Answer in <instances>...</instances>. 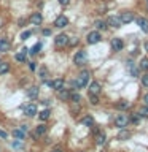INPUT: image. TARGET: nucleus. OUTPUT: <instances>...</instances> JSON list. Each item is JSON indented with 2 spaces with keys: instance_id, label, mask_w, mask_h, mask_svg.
Listing matches in <instances>:
<instances>
[{
  "instance_id": "nucleus-1",
  "label": "nucleus",
  "mask_w": 148,
  "mask_h": 152,
  "mask_svg": "<svg viewBox=\"0 0 148 152\" xmlns=\"http://www.w3.org/2000/svg\"><path fill=\"white\" fill-rule=\"evenodd\" d=\"M88 81H89V71H83V73H80L78 76H76V79H75V87H78V89H83L86 84H88Z\"/></svg>"
},
{
  "instance_id": "nucleus-2",
  "label": "nucleus",
  "mask_w": 148,
  "mask_h": 152,
  "mask_svg": "<svg viewBox=\"0 0 148 152\" xmlns=\"http://www.w3.org/2000/svg\"><path fill=\"white\" fill-rule=\"evenodd\" d=\"M86 60H88V54H86V51H78L73 57V64L75 65H84Z\"/></svg>"
},
{
  "instance_id": "nucleus-3",
  "label": "nucleus",
  "mask_w": 148,
  "mask_h": 152,
  "mask_svg": "<svg viewBox=\"0 0 148 152\" xmlns=\"http://www.w3.org/2000/svg\"><path fill=\"white\" fill-rule=\"evenodd\" d=\"M127 124H129V117L126 116V114H119V116L115 117V125L119 127V128L127 127Z\"/></svg>"
},
{
  "instance_id": "nucleus-4",
  "label": "nucleus",
  "mask_w": 148,
  "mask_h": 152,
  "mask_svg": "<svg viewBox=\"0 0 148 152\" xmlns=\"http://www.w3.org/2000/svg\"><path fill=\"white\" fill-rule=\"evenodd\" d=\"M100 40H102V37H100L99 32H89L88 37H86V41H88L89 45H97Z\"/></svg>"
},
{
  "instance_id": "nucleus-5",
  "label": "nucleus",
  "mask_w": 148,
  "mask_h": 152,
  "mask_svg": "<svg viewBox=\"0 0 148 152\" xmlns=\"http://www.w3.org/2000/svg\"><path fill=\"white\" fill-rule=\"evenodd\" d=\"M56 46L57 48H64V46H67L69 45V37L65 35V33H59V35L56 37Z\"/></svg>"
},
{
  "instance_id": "nucleus-6",
  "label": "nucleus",
  "mask_w": 148,
  "mask_h": 152,
  "mask_svg": "<svg viewBox=\"0 0 148 152\" xmlns=\"http://www.w3.org/2000/svg\"><path fill=\"white\" fill-rule=\"evenodd\" d=\"M54 26H56L57 28H64L65 26H69V19H67L64 14H61V16H57V18H56Z\"/></svg>"
},
{
  "instance_id": "nucleus-7",
  "label": "nucleus",
  "mask_w": 148,
  "mask_h": 152,
  "mask_svg": "<svg viewBox=\"0 0 148 152\" xmlns=\"http://www.w3.org/2000/svg\"><path fill=\"white\" fill-rule=\"evenodd\" d=\"M88 90H89V95H99L102 89H100V84L97 83V81H94V83L89 84V89Z\"/></svg>"
},
{
  "instance_id": "nucleus-8",
  "label": "nucleus",
  "mask_w": 148,
  "mask_h": 152,
  "mask_svg": "<svg viewBox=\"0 0 148 152\" xmlns=\"http://www.w3.org/2000/svg\"><path fill=\"white\" fill-rule=\"evenodd\" d=\"M107 24H108V26H112V27H115V28H118V27L123 26L121 19L116 18V16H110V18L107 19Z\"/></svg>"
},
{
  "instance_id": "nucleus-9",
  "label": "nucleus",
  "mask_w": 148,
  "mask_h": 152,
  "mask_svg": "<svg viewBox=\"0 0 148 152\" xmlns=\"http://www.w3.org/2000/svg\"><path fill=\"white\" fill-rule=\"evenodd\" d=\"M29 21H30V24H33V26H40L41 21H43V18H41L40 13H32L30 18H29Z\"/></svg>"
},
{
  "instance_id": "nucleus-10",
  "label": "nucleus",
  "mask_w": 148,
  "mask_h": 152,
  "mask_svg": "<svg viewBox=\"0 0 148 152\" xmlns=\"http://www.w3.org/2000/svg\"><path fill=\"white\" fill-rule=\"evenodd\" d=\"M112 48H113V51H121L124 48V43H123L121 38H113L112 40Z\"/></svg>"
},
{
  "instance_id": "nucleus-11",
  "label": "nucleus",
  "mask_w": 148,
  "mask_h": 152,
  "mask_svg": "<svg viewBox=\"0 0 148 152\" xmlns=\"http://www.w3.org/2000/svg\"><path fill=\"white\" fill-rule=\"evenodd\" d=\"M24 114L29 116V117H33L37 114V106L35 104H27V106L24 108Z\"/></svg>"
},
{
  "instance_id": "nucleus-12",
  "label": "nucleus",
  "mask_w": 148,
  "mask_h": 152,
  "mask_svg": "<svg viewBox=\"0 0 148 152\" xmlns=\"http://www.w3.org/2000/svg\"><path fill=\"white\" fill-rule=\"evenodd\" d=\"M57 97H59V100H62V102H67V100H70V92L62 87L61 90H57Z\"/></svg>"
},
{
  "instance_id": "nucleus-13",
  "label": "nucleus",
  "mask_w": 148,
  "mask_h": 152,
  "mask_svg": "<svg viewBox=\"0 0 148 152\" xmlns=\"http://www.w3.org/2000/svg\"><path fill=\"white\" fill-rule=\"evenodd\" d=\"M119 19H121V22H123V24H129V22H132V21H134V14H132V13H129V11H126V13H123L121 16H119Z\"/></svg>"
},
{
  "instance_id": "nucleus-14",
  "label": "nucleus",
  "mask_w": 148,
  "mask_h": 152,
  "mask_svg": "<svg viewBox=\"0 0 148 152\" xmlns=\"http://www.w3.org/2000/svg\"><path fill=\"white\" fill-rule=\"evenodd\" d=\"M127 68H129V73H131V76L137 78V76H138V71H140V68H138V66H135V65L132 64V62H127Z\"/></svg>"
},
{
  "instance_id": "nucleus-15",
  "label": "nucleus",
  "mask_w": 148,
  "mask_h": 152,
  "mask_svg": "<svg viewBox=\"0 0 148 152\" xmlns=\"http://www.w3.org/2000/svg\"><path fill=\"white\" fill-rule=\"evenodd\" d=\"M27 51H29L27 48H22V49L19 51L16 56H14V57H16V60H18V62H26V56H27Z\"/></svg>"
},
{
  "instance_id": "nucleus-16",
  "label": "nucleus",
  "mask_w": 148,
  "mask_h": 152,
  "mask_svg": "<svg viewBox=\"0 0 148 152\" xmlns=\"http://www.w3.org/2000/svg\"><path fill=\"white\" fill-rule=\"evenodd\" d=\"M50 86L54 90H61L62 87H64V79H54V81H51Z\"/></svg>"
},
{
  "instance_id": "nucleus-17",
  "label": "nucleus",
  "mask_w": 148,
  "mask_h": 152,
  "mask_svg": "<svg viewBox=\"0 0 148 152\" xmlns=\"http://www.w3.org/2000/svg\"><path fill=\"white\" fill-rule=\"evenodd\" d=\"M137 24H138V27H140L143 32L148 33V21H147L145 18H138V19H137Z\"/></svg>"
},
{
  "instance_id": "nucleus-18",
  "label": "nucleus",
  "mask_w": 148,
  "mask_h": 152,
  "mask_svg": "<svg viewBox=\"0 0 148 152\" xmlns=\"http://www.w3.org/2000/svg\"><path fill=\"white\" fill-rule=\"evenodd\" d=\"M105 141H107V136H105V133L99 132L97 135H95V142H97L99 146H102V144H105Z\"/></svg>"
},
{
  "instance_id": "nucleus-19",
  "label": "nucleus",
  "mask_w": 148,
  "mask_h": 152,
  "mask_svg": "<svg viewBox=\"0 0 148 152\" xmlns=\"http://www.w3.org/2000/svg\"><path fill=\"white\" fill-rule=\"evenodd\" d=\"M129 136H131V132L124 130V128H121V132L118 133V140H119V141H126Z\"/></svg>"
},
{
  "instance_id": "nucleus-20",
  "label": "nucleus",
  "mask_w": 148,
  "mask_h": 152,
  "mask_svg": "<svg viewBox=\"0 0 148 152\" xmlns=\"http://www.w3.org/2000/svg\"><path fill=\"white\" fill-rule=\"evenodd\" d=\"M8 49H10V41L7 40V38H2V40H0V51L7 52Z\"/></svg>"
},
{
  "instance_id": "nucleus-21",
  "label": "nucleus",
  "mask_w": 148,
  "mask_h": 152,
  "mask_svg": "<svg viewBox=\"0 0 148 152\" xmlns=\"http://www.w3.org/2000/svg\"><path fill=\"white\" fill-rule=\"evenodd\" d=\"M50 109H43V111L41 113H38V117H40V121H43V122H45V121H48V119H50Z\"/></svg>"
},
{
  "instance_id": "nucleus-22",
  "label": "nucleus",
  "mask_w": 148,
  "mask_h": 152,
  "mask_svg": "<svg viewBox=\"0 0 148 152\" xmlns=\"http://www.w3.org/2000/svg\"><path fill=\"white\" fill-rule=\"evenodd\" d=\"M27 97H30V98H37L38 97V87H35V86H33V87H30L27 90Z\"/></svg>"
},
{
  "instance_id": "nucleus-23",
  "label": "nucleus",
  "mask_w": 148,
  "mask_h": 152,
  "mask_svg": "<svg viewBox=\"0 0 148 152\" xmlns=\"http://www.w3.org/2000/svg\"><path fill=\"white\" fill-rule=\"evenodd\" d=\"M10 71V64L7 62H0V75H5Z\"/></svg>"
},
{
  "instance_id": "nucleus-24",
  "label": "nucleus",
  "mask_w": 148,
  "mask_h": 152,
  "mask_svg": "<svg viewBox=\"0 0 148 152\" xmlns=\"http://www.w3.org/2000/svg\"><path fill=\"white\" fill-rule=\"evenodd\" d=\"M116 108L121 109V111H123V109H127L129 108V103L126 102V100H119V102L116 103Z\"/></svg>"
},
{
  "instance_id": "nucleus-25",
  "label": "nucleus",
  "mask_w": 148,
  "mask_h": 152,
  "mask_svg": "<svg viewBox=\"0 0 148 152\" xmlns=\"http://www.w3.org/2000/svg\"><path fill=\"white\" fill-rule=\"evenodd\" d=\"M94 26H95V28H99V30H100V28L105 30V28H107V22H105V21H95Z\"/></svg>"
},
{
  "instance_id": "nucleus-26",
  "label": "nucleus",
  "mask_w": 148,
  "mask_h": 152,
  "mask_svg": "<svg viewBox=\"0 0 148 152\" xmlns=\"http://www.w3.org/2000/svg\"><path fill=\"white\" fill-rule=\"evenodd\" d=\"M138 68H142V70H148V59H147V57H143V59H140Z\"/></svg>"
},
{
  "instance_id": "nucleus-27",
  "label": "nucleus",
  "mask_w": 148,
  "mask_h": 152,
  "mask_svg": "<svg viewBox=\"0 0 148 152\" xmlns=\"http://www.w3.org/2000/svg\"><path fill=\"white\" fill-rule=\"evenodd\" d=\"M24 135H26V133H24L21 128H19V130H13V136H14V138H18V140H22Z\"/></svg>"
},
{
  "instance_id": "nucleus-28",
  "label": "nucleus",
  "mask_w": 148,
  "mask_h": 152,
  "mask_svg": "<svg viewBox=\"0 0 148 152\" xmlns=\"http://www.w3.org/2000/svg\"><path fill=\"white\" fill-rule=\"evenodd\" d=\"M38 76H40L41 79H46L48 78V70L45 68V66H41V68L38 70Z\"/></svg>"
},
{
  "instance_id": "nucleus-29",
  "label": "nucleus",
  "mask_w": 148,
  "mask_h": 152,
  "mask_svg": "<svg viewBox=\"0 0 148 152\" xmlns=\"http://www.w3.org/2000/svg\"><path fill=\"white\" fill-rule=\"evenodd\" d=\"M70 100H72V102H73V103H80L81 97H80V94L73 92V94H70Z\"/></svg>"
},
{
  "instance_id": "nucleus-30",
  "label": "nucleus",
  "mask_w": 148,
  "mask_h": 152,
  "mask_svg": "<svg viewBox=\"0 0 148 152\" xmlns=\"http://www.w3.org/2000/svg\"><path fill=\"white\" fill-rule=\"evenodd\" d=\"M140 117H148V106H145V108H140V111L137 113Z\"/></svg>"
},
{
  "instance_id": "nucleus-31",
  "label": "nucleus",
  "mask_w": 148,
  "mask_h": 152,
  "mask_svg": "<svg viewBox=\"0 0 148 152\" xmlns=\"http://www.w3.org/2000/svg\"><path fill=\"white\" fill-rule=\"evenodd\" d=\"M81 122H83L84 125H92V124H94V119L91 117V116H86V117H84V119H83V121H81Z\"/></svg>"
},
{
  "instance_id": "nucleus-32",
  "label": "nucleus",
  "mask_w": 148,
  "mask_h": 152,
  "mask_svg": "<svg viewBox=\"0 0 148 152\" xmlns=\"http://www.w3.org/2000/svg\"><path fill=\"white\" fill-rule=\"evenodd\" d=\"M35 133H37V135H45V133H46V127L45 125H38Z\"/></svg>"
},
{
  "instance_id": "nucleus-33",
  "label": "nucleus",
  "mask_w": 148,
  "mask_h": 152,
  "mask_svg": "<svg viewBox=\"0 0 148 152\" xmlns=\"http://www.w3.org/2000/svg\"><path fill=\"white\" fill-rule=\"evenodd\" d=\"M40 49H41V43H37V45L30 49V54H38V51H40Z\"/></svg>"
},
{
  "instance_id": "nucleus-34",
  "label": "nucleus",
  "mask_w": 148,
  "mask_h": 152,
  "mask_svg": "<svg viewBox=\"0 0 148 152\" xmlns=\"http://www.w3.org/2000/svg\"><path fill=\"white\" fill-rule=\"evenodd\" d=\"M30 35H32V32H29V30H27V32H22V33H21V40H27Z\"/></svg>"
},
{
  "instance_id": "nucleus-35",
  "label": "nucleus",
  "mask_w": 148,
  "mask_h": 152,
  "mask_svg": "<svg viewBox=\"0 0 148 152\" xmlns=\"http://www.w3.org/2000/svg\"><path fill=\"white\" fill-rule=\"evenodd\" d=\"M142 84L145 86V87H148V73L142 76Z\"/></svg>"
},
{
  "instance_id": "nucleus-36",
  "label": "nucleus",
  "mask_w": 148,
  "mask_h": 152,
  "mask_svg": "<svg viewBox=\"0 0 148 152\" xmlns=\"http://www.w3.org/2000/svg\"><path fill=\"white\" fill-rule=\"evenodd\" d=\"M91 103H92V104H97V103H99L97 95H91Z\"/></svg>"
},
{
  "instance_id": "nucleus-37",
  "label": "nucleus",
  "mask_w": 148,
  "mask_h": 152,
  "mask_svg": "<svg viewBox=\"0 0 148 152\" xmlns=\"http://www.w3.org/2000/svg\"><path fill=\"white\" fill-rule=\"evenodd\" d=\"M57 2H59L61 5H64V7H67V5L70 3V0H57Z\"/></svg>"
},
{
  "instance_id": "nucleus-38",
  "label": "nucleus",
  "mask_w": 148,
  "mask_h": 152,
  "mask_svg": "<svg viewBox=\"0 0 148 152\" xmlns=\"http://www.w3.org/2000/svg\"><path fill=\"white\" fill-rule=\"evenodd\" d=\"M138 119H140V116H138V114H134V116H132V122H138Z\"/></svg>"
},
{
  "instance_id": "nucleus-39",
  "label": "nucleus",
  "mask_w": 148,
  "mask_h": 152,
  "mask_svg": "<svg viewBox=\"0 0 148 152\" xmlns=\"http://www.w3.org/2000/svg\"><path fill=\"white\" fill-rule=\"evenodd\" d=\"M7 136H8V135H7V132H5V130H0V138H3V140H5Z\"/></svg>"
},
{
  "instance_id": "nucleus-40",
  "label": "nucleus",
  "mask_w": 148,
  "mask_h": 152,
  "mask_svg": "<svg viewBox=\"0 0 148 152\" xmlns=\"http://www.w3.org/2000/svg\"><path fill=\"white\" fill-rule=\"evenodd\" d=\"M43 35H45V37L51 35V30H50V28H45V30H43Z\"/></svg>"
},
{
  "instance_id": "nucleus-41",
  "label": "nucleus",
  "mask_w": 148,
  "mask_h": 152,
  "mask_svg": "<svg viewBox=\"0 0 148 152\" xmlns=\"http://www.w3.org/2000/svg\"><path fill=\"white\" fill-rule=\"evenodd\" d=\"M21 130H22L24 133H27V125H21Z\"/></svg>"
},
{
  "instance_id": "nucleus-42",
  "label": "nucleus",
  "mask_w": 148,
  "mask_h": 152,
  "mask_svg": "<svg viewBox=\"0 0 148 152\" xmlns=\"http://www.w3.org/2000/svg\"><path fill=\"white\" fill-rule=\"evenodd\" d=\"M143 102H145V104H147V106H148V94L145 95V97H143Z\"/></svg>"
},
{
  "instance_id": "nucleus-43",
  "label": "nucleus",
  "mask_w": 148,
  "mask_h": 152,
  "mask_svg": "<svg viewBox=\"0 0 148 152\" xmlns=\"http://www.w3.org/2000/svg\"><path fill=\"white\" fill-rule=\"evenodd\" d=\"M37 66H35V62H30V70H35Z\"/></svg>"
},
{
  "instance_id": "nucleus-44",
  "label": "nucleus",
  "mask_w": 148,
  "mask_h": 152,
  "mask_svg": "<svg viewBox=\"0 0 148 152\" xmlns=\"http://www.w3.org/2000/svg\"><path fill=\"white\" fill-rule=\"evenodd\" d=\"M76 43H78V40H76V38H73V40H70V45H76Z\"/></svg>"
},
{
  "instance_id": "nucleus-45",
  "label": "nucleus",
  "mask_w": 148,
  "mask_h": 152,
  "mask_svg": "<svg viewBox=\"0 0 148 152\" xmlns=\"http://www.w3.org/2000/svg\"><path fill=\"white\" fill-rule=\"evenodd\" d=\"M145 51H147V52H148V41H147V43H145Z\"/></svg>"
},
{
  "instance_id": "nucleus-46",
  "label": "nucleus",
  "mask_w": 148,
  "mask_h": 152,
  "mask_svg": "<svg viewBox=\"0 0 148 152\" xmlns=\"http://www.w3.org/2000/svg\"><path fill=\"white\" fill-rule=\"evenodd\" d=\"M51 152H62L61 149H54V151H51Z\"/></svg>"
},
{
  "instance_id": "nucleus-47",
  "label": "nucleus",
  "mask_w": 148,
  "mask_h": 152,
  "mask_svg": "<svg viewBox=\"0 0 148 152\" xmlns=\"http://www.w3.org/2000/svg\"><path fill=\"white\" fill-rule=\"evenodd\" d=\"M147 2H148V0H147Z\"/></svg>"
},
{
  "instance_id": "nucleus-48",
  "label": "nucleus",
  "mask_w": 148,
  "mask_h": 152,
  "mask_svg": "<svg viewBox=\"0 0 148 152\" xmlns=\"http://www.w3.org/2000/svg\"><path fill=\"white\" fill-rule=\"evenodd\" d=\"M0 152H2V151H0Z\"/></svg>"
}]
</instances>
